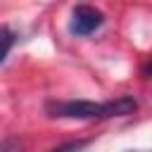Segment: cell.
<instances>
[{
	"instance_id": "obj_1",
	"label": "cell",
	"mask_w": 152,
	"mask_h": 152,
	"mask_svg": "<svg viewBox=\"0 0 152 152\" xmlns=\"http://www.w3.org/2000/svg\"><path fill=\"white\" fill-rule=\"evenodd\" d=\"M138 109V102L131 95L116 100L95 102V100H48L45 114L50 119H74V121H102L114 116H128Z\"/></svg>"
},
{
	"instance_id": "obj_5",
	"label": "cell",
	"mask_w": 152,
	"mask_h": 152,
	"mask_svg": "<svg viewBox=\"0 0 152 152\" xmlns=\"http://www.w3.org/2000/svg\"><path fill=\"white\" fill-rule=\"evenodd\" d=\"M86 145H88L86 140H71V142H64V145H59V147H55L50 152H83Z\"/></svg>"
},
{
	"instance_id": "obj_4",
	"label": "cell",
	"mask_w": 152,
	"mask_h": 152,
	"mask_svg": "<svg viewBox=\"0 0 152 152\" xmlns=\"http://www.w3.org/2000/svg\"><path fill=\"white\" fill-rule=\"evenodd\" d=\"M0 152H24V142L14 135H7L0 140Z\"/></svg>"
},
{
	"instance_id": "obj_2",
	"label": "cell",
	"mask_w": 152,
	"mask_h": 152,
	"mask_svg": "<svg viewBox=\"0 0 152 152\" xmlns=\"http://www.w3.org/2000/svg\"><path fill=\"white\" fill-rule=\"evenodd\" d=\"M104 24V14L93 7V5H76L71 10V21H69V31L78 38L93 36L100 26Z\"/></svg>"
},
{
	"instance_id": "obj_3",
	"label": "cell",
	"mask_w": 152,
	"mask_h": 152,
	"mask_svg": "<svg viewBox=\"0 0 152 152\" xmlns=\"http://www.w3.org/2000/svg\"><path fill=\"white\" fill-rule=\"evenodd\" d=\"M14 43H17V33H14L7 24H2V26H0V64L7 59V55H10L12 48H14Z\"/></svg>"
}]
</instances>
